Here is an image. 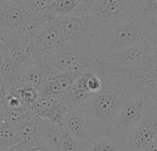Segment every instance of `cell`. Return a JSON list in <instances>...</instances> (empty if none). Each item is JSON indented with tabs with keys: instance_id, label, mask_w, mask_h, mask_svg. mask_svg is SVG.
Here are the masks:
<instances>
[{
	"instance_id": "1",
	"label": "cell",
	"mask_w": 157,
	"mask_h": 151,
	"mask_svg": "<svg viewBox=\"0 0 157 151\" xmlns=\"http://www.w3.org/2000/svg\"><path fill=\"white\" fill-rule=\"evenodd\" d=\"M104 78L103 90L80 109L85 118L92 137H99L106 134L115 122L128 94L137 86L130 78L129 72L112 66L97 60L92 66Z\"/></svg>"
},
{
	"instance_id": "2",
	"label": "cell",
	"mask_w": 157,
	"mask_h": 151,
	"mask_svg": "<svg viewBox=\"0 0 157 151\" xmlns=\"http://www.w3.org/2000/svg\"><path fill=\"white\" fill-rule=\"evenodd\" d=\"M93 39L66 42L62 46L40 56L48 74L82 72L98 60Z\"/></svg>"
},
{
	"instance_id": "3",
	"label": "cell",
	"mask_w": 157,
	"mask_h": 151,
	"mask_svg": "<svg viewBox=\"0 0 157 151\" xmlns=\"http://www.w3.org/2000/svg\"><path fill=\"white\" fill-rule=\"evenodd\" d=\"M150 21L137 17L114 24L92 39L98 55L136 45L143 41Z\"/></svg>"
},
{
	"instance_id": "4",
	"label": "cell",
	"mask_w": 157,
	"mask_h": 151,
	"mask_svg": "<svg viewBox=\"0 0 157 151\" xmlns=\"http://www.w3.org/2000/svg\"><path fill=\"white\" fill-rule=\"evenodd\" d=\"M154 103V100L142 88L136 87L128 94L115 122L105 134L126 145L134 129Z\"/></svg>"
},
{
	"instance_id": "5",
	"label": "cell",
	"mask_w": 157,
	"mask_h": 151,
	"mask_svg": "<svg viewBox=\"0 0 157 151\" xmlns=\"http://www.w3.org/2000/svg\"><path fill=\"white\" fill-rule=\"evenodd\" d=\"M135 1L125 0H98L90 1V11L88 13L89 27L92 38L105 29L127 20L137 18Z\"/></svg>"
},
{
	"instance_id": "6",
	"label": "cell",
	"mask_w": 157,
	"mask_h": 151,
	"mask_svg": "<svg viewBox=\"0 0 157 151\" xmlns=\"http://www.w3.org/2000/svg\"><path fill=\"white\" fill-rule=\"evenodd\" d=\"M98 60L129 73L140 70L153 61L142 42L117 52L102 54Z\"/></svg>"
},
{
	"instance_id": "7",
	"label": "cell",
	"mask_w": 157,
	"mask_h": 151,
	"mask_svg": "<svg viewBox=\"0 0 157 151\" xmlns=\"http://www.w3.org/2000/svg\"><path fill=\"white\" fill-rule=\"evenodd\" d=\"M157 136V103L146 112L126 143L128 151H146Z\"/></svg>"
},
{
	"instance_id": "8",
	"label": "cell",
	"mask_w": 157,
	"mask_h": 151,
	"mask_svg": "<svg viewBox=\"0 0 157 151\" xmlns=\"http://www.w3.org/2000/svg\"><path fill=\"white\" fill-rule=\"evenodd\" d=\"M82 72L47 74L44 81L37 89L39 97H64L73 89L75 82Z\"/></svg>"
},
{
	"instance_id": "9",
	"label": "cell",
	"mask_w": 157,
	"mask_h": 151,
	"mask_svg": "<svg viewBox=\"0 0 157 151\" xmlns=\"http://www.w3.org/2000/svg\"><path fill=\"white\" fill-rule=\"evenodd\" d=\"M54 20L66 42L92 38L88 15L59 17L55 18Z\"/></svg>"
},
{
	"instance_id": "10",
	"label": "cell",
	"mask_w": 157,
	"mask_h": 151,
	"mask_svg": "<svg viewBox=\"0 0 157 151\" xmlns=\"http://www.w3.org/2000/svg\"><path fill=\"white\" fill-rule=\"evenodd\" d=\"M66 42L54 19L49 20L33 41L34 54L38 57L51 52Z\"/></svg>"
},
{
	"instance_id": "11",
	"label": "cell",
	"mask_w": 157,
	"mask_h": 151,
	"mask_svg": "<svg viewBox=\"0 0 157 151\" xmlns=\"http://www.w3.org/2000/svg\"><path fill=\"white\" fill-rule=\"evenodd\" d=\"M48 71L40 57L33 55L18 69L17 88L21 86L38 89L44 81Z\"/></svg>"
},
{
	"instance_id": "12",
	"label": "cell",
	"mask_w": 157,
	"mask_h": 151,
	"mask_svg": "<svg viewBox=\"0 0 157 151\" xmlns=\"http://www.w3.org/2000/svg\"><path fill=\"white\" fill-rule=\"evenodd\" d=\"M28 18L21 1H0V23L3 27L18 33Z\"/></svg>"
},
{
	"instance_id": "13",
	"label": "cell",
	"mask_w": 157,
	"mask_h": 151,
	"mask_svg": "<svg viewBox=\"0 0 157 151\" xmlns=\"http://www.w3.org/2000/svg\"><path fill=\"white\" fill-rule=\"evenodd\" d=\"M62 129L66 130L82 145L87 144L93 138L85 118L78 110L68 109L65 126Z\"/></svg>"
},
{
	"instance_id": "14",
	"label": "cell",
	"mask_w": 157,
	"mask_h": 151,
	"mask_svg": "<svg viewBox=\"0 0 157 151\" xmlns=\"http://www.w3.org/2000/svg\"><path fill=\"white\" fill-rule=\"evenodd\" d=\"M133 82L142 88L153 100H157V61L151 62L144 68L129 73Z\"/></svg>"
},
{
	"instance_id": "15",
	"label": "cell",
	"mask_w": 157,
	"mask_h": 151,
	"mask_svg": "<svg viewBox=\"0 0 157 151\" xmlns=\"http://www.w3.org/2000/svg\"><path fill=\"white\" fill-rule=\"evenodd\" d=\"M90 1L82 0H52L50 15L52 19L67 16L88 15Z\"/></svg>"
},
{
	"instance_id": "16",
	"label": "cell",
	"mask_w": 157,
	"mask_h": 151,
	"mask_svg": "<svg viewBox=\"0 0 157 151\" xmlns=\"http://www.w3.org/2000/svg\"><path fill=\"white\" fill-rule=\"evenodd\" d=\"M39 135L42 142L54 151H61L62 133L61 128L54 125L46 119L37 118Z\"/></svg>"
},
{
	"instance_id": "17",
	"label": "cell",
	"mask_w": 157,
	"mask_h": 151,
	"mask_svg": "<svg viewBox=\"0 0 157 151\" xmlns=\"http://www.w3.org/2000/svg\"><path fill=\"white\" fill-rule=\"evenodd\" d=\"M104 88V78L93 67L83 71L74 84L72 90H80L93 95L100 92Z\"/></svg>"
},
{
	"instance_id": "18",
	"label": "cell",
	"mask_w": 157,
	"mask_h": 151,
	"mask_svg": "<svg viewBox=\"0 0 157 151\" xmlns=\"http://www.w3.org/2000/svg\"><path fill=\"white\" fill-rule=\"evenodd\" d=\"M81 151H128L126 145L104 134L92 138L87 144L82 145Z\"/></svg>"
},
{
	"instance_id": "19",
	"label": "cell",
	"mask_w": 157,
	"mask_h": 151,
	"mask_svg": "<svg viewBox=\"0 0 157 151\" xmlns=\"http://www.w3.org/2000/svg\"><path fill=\"white\" fill-rule=\"evenodd\" d=\"M0 115L2 116L6 123L12 125H18L23 122L37 117L32 109L25 105L11 110H5L0 105Z\"/></svg>"
},
{
	"instance_id": "20",
	"label": "cell",
	"mask_w": 157,
	"mask_h": 151,
	"mask_svg": "<svg viewBox=\"0 0 157 151\" xmlns=\"http://www.w3.org/2000/svg\"><path fill=\"white\" fill-rule=\"evenodd\" d=\"M49 20L51 19L44 17L29 16L28 20L19 30L18 35L28 42H33Z\"/></svg>"
},
{
	"instance_id": "21",
	"label": "cell",
	"mask_w": 157,
	"mask_h": 151,
	"mask_svg": "<svg viewBox=\"0 0 157 151\" xmlns=\"http://www.w3.org/2000/svg\"><path fill=\"white\" fill-rule=\"evenodd\" d=\"M62 99L63 97H39V99L30 108L37 117L46 119L47 116L62 102Z\"/></svg>"
},
{
	"instance_id": "22",
	"label": "cell",
	"mask_w": 157,
	"mask_h": 151,
	"mask_svg": "<svg viewBox=\"0 0 157 151\" xmlns=\"http://www.w3.org/2000/svg\"><path fill=\"white\" fill-rule=\"evenodd\" d=\"M21 3L28 12L29 16L52 19L50 15L52 0H28V1H21Z\"/></svg>"
},
{
	"instance_id": "23",
	"label": "cell",
	"mask_w": 157,
	"mask_h": 151,
	"mask_svg": "<svg viewBox=\"0 0 157 151\" xmlns=\"http://www.w3.org/2000/svg\"><path fill=\"white\" fill-rule=\"evenodd\" d=\"M92 97L93 94L89 92L80 90H71L63 97L62 103L66 105L68 109L78 111Z\"/></svg>"
},
{
	"instance_id": "24",
	"label": "cell",
	"mask_w": 157,
	"mask_h": 151,
	"mask_svg": "<svg viewBox=\"0 0 157 151\" xmlns=\"http://www.w3.org/2000/svg\"><path fill=\"white\" fill-rule=\"evenodd\" d=\"M20 143L21 142L15 125L5 123L0 127V151L6 150Z\"/></svg>"
},
{
	"instance_id": "25",
	"label": "cell",
	"mask_w": 157,
	"mask_h": 151,
	"mask_svg": "<svg viewBox=\"0 0 157 151\" xmlns=\"http://www.w3.org/2000/svg\"><path fill=\"white\" fill-rule=\"evenodd\" d=\"M142 43L154 61H157V24L151 22L148 26Z\"/></svg>"
},
{
	"instance_id": "26",
	"label": "cell",
	"mask_w": 157,
	"mask_h": 151,
	"mask_svg": "<svg viewBox=\"0 0 157 151\" xmlns=\"http://www.w3.org/2000/svg\"><path fill=\"white\" fill-rule=\"evenodd\" d=\"M10 93L16 96L23 103V105L28 107H31L39 99L37 89H33L30 87L21 86L13 89Z\"/></svg>"
},
{
	"instance_id": "27",
	"label": "cell",
	"mask_w": 157,
	"mask_h": 151,
	"mask_svg": "<svg viewBox=\"0 0 157 151\" xmlns=\"http://www.w3.org/2000/svg\"><path fill=\"white\" fill-rule=\"evenodd\" d=\"M135 2L138 17L151 22L157 15V0H142Z\"/></svg>"
},
{
	"instance_id": "28",
	"label": "cell",
	"mask_w": 157,
	"mask_h": 151,
	"mask_svg": "<svg viewBox=\"0 0 157 151\" xmlns=\"http://www.w3.org/2000/svg\"><path fill=\"white\" fill-rule=\"evenodd\" d=\"M17 36V32L3 27L0 23V51L8 54Z\"/></svg>"
},
{
	"instance_id": "29",
	"label": "cell",
	"mask_w": 157,
	"mask_h": 151,
	"mask_svg": "<svg viewBox=\"0 0 157 151\" xmlns=\"http://www.w3.org/2000/svg\"><path fill=\"white\" fill-rule=\"evenodd\" d=\"M68 108L64 105L62 102L47 116L46 120L49 121L51 123L54 125L59 127V128H64L65 126V122H66V117L67 113Z\"/></svg>"
},
{
	"instance_id": "30",
	"label": "cell",
	"mask_w": 157,
	"mask_h": 151,
	"mask_svg": "<svg viewBox=\"0 0 157 151\" xmlns=\"http://www.w3.org/2000/svg\"><path fill=\"white\" fill-rule=\"evenodd\" d=\"M62 133V145L61 151H81L82 145L73 136H71L66 130L61 128Z\"/></svg>"
},
{
	"instance_id": "31",
	"label": "cell",
	"mask_w": 157,
	"mask_h": 151,
	"mask_svg": "<svg viewBox=\"0 0 157 151\" xmlns=\"http://www.w3.org/2000/svg\"><path fill=\"white\" fill-rule=\"evenodd\" d=\"M26 151H54L45 145L42 141L26 144Z\"/></svg>"
},
{
	"instance_id": "32",
	"label": "cell",
	"mask_w": 157,
	"mask_h": 151,
	"mask_svg": "<svg viewBox=\"0 0 157 151\" xmlns=\"http://www.w3.org/2000/svg\"><path fill=\"white\" fill-rule=\"evenodd\" d=\"M10 90L11 89L9 83L0 76V104L5 101L8 94L10 93Z\"/></svg>"
},
{
	"instance_id": "33",
	"label": "cell",
	"mask_w": 157,
	"mask_h": 151,
	"mask_svg": "<svg viewBox=\"0 0 157 151\" xmlns=\"http://www.w3.org/2000/svg\"><path fill=\"white\" fill-rule=\"evenodd\" d=\"M3 151H26V144L24 142H21Z\"/></svg>"
},
{
	"instance_id": "34",
	"label": "cell",
	"mask_w": 157,
	"mask_h": 151,
	"mask_svg": "<svg viewBox=\"0 0 157 151\" xmlns=\"http://www.w3.org/2000/svg\"><path fill=\"white\" fill-rule=\"evenodd\" d=\"M146 151H157V136L153 140V142L150 145V146L147 148Z\"/></svg>"
},
{
	"instance_id": "35",
	"label": "cell",
	"mask_w": 157,
	"mask_h": 151,
	"mask_svg": "<svg viewBox=\"0 0 157 151\" xmlns=\"http://www.w3.org/2000/svg\"><path fill=\"white\" fill-rule=\"evenodd\" d=\"M7 57H8V54H7V53H3V52L0 51V69H1L2 65L4 64V63H5Z\"/></svg>"
},
{
	"instance_id": "36",
	"label": "cell",
	"mask_w": 157,
	"mask_h": 151,
	"mask_svg": "<svg viewBox=\"0 0 157 151\" xmlns=\"http://www.w3.org/2000/svg\"><path fill=\"white\" fill-rule=\"evenodd\" d=\"M5 123H6V122L4 121V119L2 118V116L0 115V127H1V126H2V125H3V124Z\"/></svg>"
},
{
	"instance_id": "37",
	"label": "cell",
	"mask_w": 157,
	"mask_h": 151,
	"mask_svg": "<svg viewBox=\"0 0 157 151\" xmlns=\"http://www.w3.org/2000/svg\"><path fill=\"white\" fill-rule=\"evenodd\" d=\"M151 22H152V23H155V24H157V15H156V16H155V17H154V18H153V19L151 20Z\"/></svg>"
},
{
	"instance_id": "38",
	"label": "cell",
	"mask_w": 157,
	"mask_h": 151,
	"mask_svg": "<svg viewBox=\"0 0 157 151\" xmlns=\"http://www.w3.org/2000/svg\"><path fill=\"white\" fill-rule=\"evenodd\" d=\"M155 102H156V103H157V100H156V101H155Z\"/></svg>"
}]
</instances>
